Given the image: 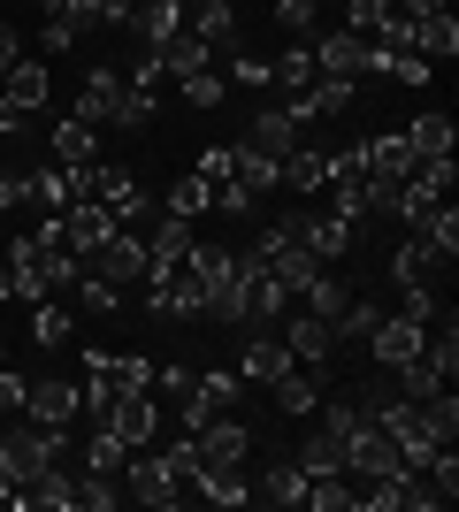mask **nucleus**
Segmentation results:
<instances>
[{
    "label": "nucleus",
    "instance_id": "6ab92c4d",
    "mask_svg": "<svg viewBox=\"0 0 459 512\" xmlns=\"http://www.w3.org/2000/svg\"><path fill=\"white\" fill-rule=\"evenodd\" d=\"M77 367H100L115 390H153V367L161 360H146V352H85Z\"/></svg>",
    "mask_w": 459,
    "mask_h": 512
},
{
    "label": "nucleus",
    "instance_id": "ddd939ff",
    "mask_svg": "<svg viewBox=\"0 0 459 512\" xmlns=\"http://www.w3.org/2000/svg\"><path fill=\"white\" fill-rule=\"evenodd\" d=\"M276 413H291V421H306V413L329 398V367H291V375H276Z\"/></svg>",
    "mask_w": 459,
    "mask_h": 512
},
{
    "label": "nucleus",
    "instance_id": "37998d69",
    "mask_svg": "<svg viewBox=\"0 0 459 512\" xmlns=\"http://www.w3.org/2000/svg\"><path fill=\"white\" fill-rule=\"evenodd\" d=\"M77 505H92V512L123 505V474H85V482H77Z\"/></svg>",
    "mask_w": 459,
    "mask_h": 512
},
{
    "label": "nucleus",
    "instance_id": "c9c22d12",
    "mask_svg": "<svg viewBox=\"0 0 459 512\" xmlns=\"http://www.w3.org/2000/svg\"><path fill=\"white\" fill-rule=\"evenodd\" d=\"M123 459H131V444H123L115 428H92V444H85V474H123Z\"/></svg>",
    "mask_w": 459,
    "mask_h": 512
},
{
    "label": "nucleus",
    "instance_id": "20e7f679",
    "mask_svg": "<svg viewBox=\"0 0 459 512\" xmlns=\"http://www.w3.org/2000/svg\"><path fill=\"white\" fill-rule=\"evenodd\" d=\"M314 69H322V77H383V46L368 39V31H345V23H337V31H322V39H314Z\"/></svg>",
    "mask_w": 459,
    "mask_h": 512
},
{
    "label": "nucleus",
    "instance_id": "ea45409f",
    "mask_svg": "<svg viewBox=\"0 0 459 512\" xmlns=\"http://www.w3.org/2000/svg\"><path fill=\"white\" fill-rule=\"evenodd\" d=\"M176 92H184V107H222V100H230V85H222V69H199V77H184Z\"/></svg>",
    "mask_w": 459,
    "mask_h": 512
},
{
    "label": "nucleus",
    "instance_id": "f03ea898",
    "mask_svg": "<svg viewBox=\"0 0 459 512\" xmlns=\"http://www.w3.org/2000/svg\"><path fill=\"white\" fill-rule=\"evenodd\" d=\"M54 459H62V428H39V421L31 428H0V474H8L16 490H31Z\"/></svg>",
    "mask_w": 459,
    "mask_h": 512
},
{
    "label": "nucleus",
    "instance_id": "09e8293b",
    "mask_svg": "<svg viewBox=\"0 0 459 512\" xmlns=\"http://www.w3.org/2000/svg\"><path fill=\"white\" fill-rule=\"evenodd\" d=\"M230 153H238V146H207V153H199V176L222 184V176H230Z\"/></svg>",
    "mask_w": 459,
    "mask_h": 512
},
{
    "label": "nucleus",
    "instance_id": "052dcab7",
    "mask_svg": "<svg viewBox=\"0 0 459 512\" xmlns=\"http://www.w3.org/2000/svg\"><path fill=\"white\" fill-rule=\"evenodd\" d=\"M337 8H345V0H337Z\"/></svg>",
    "mask_w": 459,
    "mask_h": 512
},
{
    "label": "nucleus",
    "instance_id": "f704fd0d",
    "mask_svg": "<svg viewBox=\"0 0 459 512\" xmlns=\"http://www.w3.org/2000/svg\"><path fill=\"white\" fill-rule=\"evenodd\" d=\"M398 383H406V398H421V406H429V398H444V390H452V375H444V367L421 352L414 367H398Z\"/></svg>",
    "mask_w": 459,
    "mask_h": 512
},
{
    "label": "nucleus",
    "instance_id": "2eb2a0df",
    "mask_svg": "<svg viewBox=\"0 0 459 512\" xmlns=\"http://www.w3.org/2000/svg\"><path fill=\"white\" fill-rule=\"evenodd\" d=\"M291 344L276 337V329H253V344H245V360H238V383H276V375H291Z\"/></svg>",
    "mask_w": 459,
    "mask_h": 512
},
{
    "label": "nucleus",
    "instance_id": "a18cd8bd",
    "mask_svg": "<svg viewBox=\"0 0 459 512\" xmlns=\"http://www.w3.org/2000/svg\"><path fill=\"white\" fill-rule=\"evenodd\" d=\"M391 16V0H345V31H368L375 39V23Z\"/></svg>",
    "mask_w": 459,
    "mask_h": 512
},
{
    "label": "nucleus",
    "instance_id": "bb28decb",
    "mask_svg": "<svg viewBox=\"0 0 459 512\" xmlns=\"http://www.w3.org/2000/svg\"><path fill=\"white\" fill-rule=\"evenodd\" d=\"M299 474L314 482V474H345V436H329V428H314L299 444Z\"/></svg>",
    "mask_w": 459,
    "mask_h": 512
},
{
    "label": "nucleus",
    "instance_id": "412c9836",
    "mask_svg": "<svg viewBox=\"0 0 459 512\" xmlns=\"http://www.w3.org/2000/svg\"><path fill=\"white\" fill-rule=\"evenodd\" d=\"M69 199H77V184H69V169H62V161H46V169H31V176H23V207L62 214Z\"/></svg>",
    "mask_w": 459,
    "mask_h": 512
},
{
    "label": "nucleus",
    "instance_id": "4c0bfd02",
    "mask_svg": "<svg viewBox=\"0 0 459 512\" xmlns=\"http://www.w3.org/2000/svg\"><path fill=\"white\" fill-rule=\"evenodd\" d=\"M352 299V291H345V283H337V276H329V268H322V276H314V283H306V291H299V306H306V314H337V306H345Z\"/></svg>",
    "mask_w": 459,
    "mask_h": 512
},
{
    "label": "nucleus",
    "instance_id": "603ef678",
    "mask_svg": "<svg viewBox=\"0 0 459 512\" xmlns=\"http://www.w3.org/2000/svg\"><path fill=\"white\" fill-rule=\"evenodd\" d=\"M16 207H23V176L0 169V214H16Z\"/></svg>",
    "mask_w": 459,
    "mask_h": 512
},
{
    "label": "nucleus",
    "instance_id": "6e6d98bb",
    "mask_svg": "<svg viewBox=\"0 0 459 512\" xmlns=\"http://www.w3.org/2000/svg\"><path fill=\"white\" fill-rule=\"evenodd\" d=\"M0 299H16V283H8V260H0Z\"/></svg>",
    "mask_w": 459,
    "mask_h": 512
},
{
    "label": "nucleus",
    "instance_id": "cd10ccee",
    "mask_svg": "<svg viewBox=\"0 0 459 512\" xmlns=\"http://www.w3.org/2000/svg\"><path fill=\"white\" fill-rule=\"evenodd\" d=\"M253 497H261V505H306V474H299V459L268 467L261 482H253Z\"/></svg>",
    "mask_w": 459,
    "mask_h": 512
},
{
    "label": "nucleus",
    "instance_id": "a19ab883",
    "mask_svg": "<svg viewBox=\"0 0 459 512\" xmlns=\"http://www.w3.org/2000/svg\"><path fill=\"white\" fill-rule=\"evenodd\" d=\"M184 245H192V222H176V214H161V222H153V237H146V253H153V260L184 253Z\"/></svg>",
    "mask_w": 459,
    "mask_h": 512
},
{
    "label": "nucleus",
    "instance_id": "423d86ee",
    "mask_svg": "<svg viewBox=\"0 0 459 512\" xmlns=\"http://www.w3.org/2000/svg\"><path fill=\"white\" fill-rule=\"evenodd\" d=\"M85 268H92L100 283H115V291H138V283L153 276V253H146V237H138V230H115L108 245L85 260Z\"/></svg>",
    "mask_w": 459,
    "mask_h": 512
},
{
    "label": "nucleus",
    "instance_id": "4be33fe9",
    "mask_svg": "<svg viewBox=\"0 0 459 512\" xmlns=\"http://www.w3.org/2000/svg\"><path fill=\"white\" fill-rule=\"evenodd\" d=\"M153 62L169 69V85H184V77H199V69L215 62V54H207V46H199V39H192V31H169V39L153 46Z\"/></svg>",
    "mask_w": 459,
    "mask_h": 512
},
{
    "label": "nucleus",
    "instance_id": "7ed1b4c3",
    "mask_svg": "<svg viewBox=\"0 0 459 512\" xmlns=\"http://www.w3.org/2000/svg\"><path fill=\"white\" fill-rule=\"evenodd\" d=\"M123 497H138V505H176V497H184V474L169 467L161 444H138L131 459H123Z\"/></svg>",
    "mask_w": 459,
    "mask_h": 512
},
{
    "label": "nucleus",
    "instance_id": "0eeeda50",
    "mask_svg": "<svg viewBox=\"0 0 459 512\" xmlns=\"http://www.w3.org/2000/svg\"><path fill=\"white\" fill-rule=\"evenodd\" d=\"M54 230H62V245H69L77 260H92L115 230H123V222H115V207H100V199H69V207L54 214Z\"/></svg>",
    "mask_w": 459,
    "mask_h": 512
},
{
    "label": "nucleus",
    "instance_id": "a211bd4d",
    "mask_svg": "<svg viewBox=\"0 0 459 512\" xmlns=\"http://www.w3.org/2000/svg\"><path fill=\"white\" fill-rule=\"evenodd\" d=\"M284 344H291V360H299V367H329V360H337V337H329L322 314H299L284 329Z\"/></svg>",
    "mask_w": 459,
    "mask_h": 512
},
{
    "label": "nucleus",
    "instance_id": "864d4df0",
    "mask_svg": "<svg viewBox=\"0 0 459 512\" xmlns=\"http://www.w3.org/2000/svg\"><path fill=\"white\" fill-rule=\"evenodd\" d=\"M16 130H23V107L8 100V92H0V138H16Z\"/></svg>",
    "mask_w": 459,
    "mask_h": 512
},
{
    "label": "nucleus",
    "instance_id": "6e6552de",
    "mask_svg": "<svg viewBox=\"0 0 459 512\" xmlns=\"http://www.w3.org/2000/svg\"><path fill=\"white\" fill-rule=\"evenodd\" d=\"M360 344H368V360H375V367H391V375H398V367H414V360H421L429 329H421V321H406V314H375V329H368Z\"/></svg>",
    "mask_w": 459,
    "mask_h": 512
},
{
    "label": "nucleus",
    "instance_id": "e433bc0d",
    "mask_svg": "<svg viewBox=\"0 0 459 512\" xmlns=\"http://www.w3.org/2000/svg\"><path fill=\"white\" fill-rule=\"evenodd\" d=\"M306 505L314 512H345L352 505V474H314V482H306Z\"/></svg>",
    "mask_w": 459,
    "mask_h": 512
},
{
    "label": "nucleus",
    "instance_id": "a878e982",
    "mask_svg": "<svg viewBox=\"0 0 459 512\" xmlns=\"http://www.w3.org/2000/svg\"><path fill=\"white\" fill-rule=\"evenodd\" d=\"M192 482H199V497H207V505H245V497H253L245 467H192Z\"/></svg>",
    "mask_w": 459,
    "mask_h": 512
},
{
    "label": "nucleus",
    "instance_id": "8fccbe9b",
    "mask_svg": "<svg viewBox=\"0 0 459 512\" xmlns=\"http://www.w3.org/2000/svg\"><path fill=\"white\" fill-rule=\"evenodd\" d=\"M85 8H92V23H131L138 0H85Z\"/></svg>",
    "mask_w": 459,
    "mask_h": 512
},
{
    "label": "nucleus",
    "instance_id": "de8ad7c7",
    "mask_svg": "<svg viewBox=\"0 0 459 512\" xmlns=\"http://www.w3.org/2000/svg\"><path fill=\"white\" fill-rule=\"evenodd\" d=\"M23 390H31V383H23L16 367H0V421H8V413H23Z\"/></svg>",
    "mask_w": 459,
    "mask_h": 512
},
{
    "label": "nucleus",
    "instance_id": "4d7b16f0",
    "mask_svg": "<svg viewBox=\"0 0 459 512\" xmlns=\"http://www.w3.org/2000/svg\"><path fill=\"white\" fill-rule=\"evenodd\" d=\"M31 8H39V16H46V8H62V0H31Z\"/></svg>",
    "mask_w": 459,
    "mask_h": 512
},
{
    "label": "nucleus",
    "instance_id": "5701e85b",
    "mask_svg": "<svg viewBox=\"0 0 459 512\" xmlns=\"http://www.w3.org/2000/svg\"><path fill=\"white\" fill-rule=\"evenodd\" d=\"M314 77H322V69H314V39H291L284 54L268 62V85H284V92H306Z\"/></svg>",
    "mask_w": 459,
    "mask_h": 512
},
{
    "label": "nucleus",
    "instance_id": "5fc2aeb1",
    "mask_svg": "<svg viewBox=\"0 0 459 512\" xmlns=\"http://www.w3.org/2000/svg\"><path fill=\"white\" fill-rule=\"evenodd\" d=\"M0 505H16V512H23V490L8 482V474H0Z\"/></svg>",
    "mask_w": 459,
    "mask_h": 512
},
{
    "label": "nucleus",
    "instance_id": "7c9ffc66",
    "mask_svg": "<svg viewBox=\"0 0 459 512\" xmlns=\"http://www.w3.org/2000/svg\"><path fill=\"white\" fill-rule=\"evenodd\" d=\"M23 505H54V512H69V505H77V474H62V459H54V467H46L39 482L23 490Z\"/></svg>",
    "mask_w": 459,
    "mask_h": 512
},
{
    "label": "nucleus",
    "instance_id": "79ce46f5",
    "mask_svg": "<svg viewBox=\"0 0 459 512\" xmlns=\"http://www.w3.org/2000/svg\"><path fill=\"white\" fill-rule=\"evenodd\" d=\"M222 85L261 92V85H268V62H261V54H245V46H230V69H222Z\"/></svg>",
    "mask_w": 459,
    "mask_h": 512
},
{
    "label": "nucleus",
    "instance_id": "c03bdc74",
    "mask_svg": "<svg viewBox=\"0 0 459 512\" xmlns=\"http://www.w3.org/2000/svg\"><path fill=\"white\" fill-rule=\"evenodd\" d=\"M314 16H322V0H276V23L291 39H314Z\"/></svg>",
    "mask_w": 459,
    "mask_h": 512
},
{
    "label": "nucleus",
    "instance_id": "72a5a7b5",
    "mask_svg": "<svg viewBox=\"0 0 459 512\" xmlns=\"http://www.w3.org/2000/svg\"><path fill=\"white\" fill-rule=\"evenodd\" d=\"M383 77H391V85H429V77H437V62H429V54H414V46H383Z\"/></svg>",
    "mask_w": 459,
    "mask_h": 512
},
{
    "label": "nucleus",
    "instance_id": "c85d7f7f",
    "mask_svg": "<svg viewBox=\"0 0 459 512\" xmlns=\"http://www.w3.org/2000/svg\"><path fill=\"white\" fill-rule=\"evenodd\" d=\"M161 214H176V222H199V214H215V184L192 169V176H184V184L169 192V207H161Z\"/></svg>",
    "mask_w": 459,
    "mask_h": 512
},
{
    "label": "nucleus",
    "instance_id": "393cba45",
    "mask_svg": "<svg viewBox=\"0 0 459 512\" xmlns=\"http://www.w3.org/2000/svg\"><path fill=\"white\" fill-rule=\"evenodd\" d=\"M414 54H429V62H452V54H459V23H452V8H437V16H414Z\"/></svg>",
    "mask_w": 459,
    "mask_h": 512
},
{
    "label": "nucleus",
    "instance_id": "3c124183",
    "mask_svg": "<svg viewBox=\"0 0 459 512\" xmlns=\"http://www.w3.org/2000/svg\"><path fill=\"white\" fill-rule=\"evenodd\" d=\"M23 54H31V46H23V31H16V23H0V69L23 62Z\"/></svg>",
    "mask_w": 459,
    "mask_h": 512
},
{
    "label": "nucleus",
    "instance_id": "39448f33",
    "mask_svg": "<svg viewBox=\"0 0 459 512\" xmlns=\"http://www.w3.org/2000/svg\"><path fill=\"white\" fill-rule=\"evenodd\" d=\"M284 230L299 237V245L322 260V268H337V260L352 253V222H345V214H329V207H299V214H284Z\"/></svg>",
    "mask_w": 459,
    "mask_h": 512
},
{
    "label": "nucleus",
    "instance_id": "bf43d9fd",
    "mask_svg": "<svg viewBox=\"0 0 459 512\" xmlns=\"http://www.w3.org/2000/svg\"><path fill=\"white\" fill-rule=\"evenodd\" d=\"M0 360H8V344H0Z\"/></svg>",
    "mask_w": 459,
    "mask_h": 512
},
{
    "label": "nucleus",
    "instance_id": "f257e3e1",
    "mask_svg": "<svg viewBox=\"0 0 459 512\" xmlns=\"http://www.w3.org/2000/svg\"><path fill=\"white\" fill-rule=\"evenodd\" d=\"M77 123H123V130H138V123H153V100L146 92H131V77H123V69L115 62H100L85 77V92H77Z\"/></svg>",
    "mask_w": 459,
    "mask_h": 512
},
{
    "label": "nucleus",
    "instance_id": "aec40b11",
    "mask_svg": "<svg viewBox=\"0 0 459 512\" xmlns=\"http://www.w3.org/2000/svg\"><path fill=\"white\" fill-rule=\"evenodd\" d=\"M123 31H131L138 46H161V39H169V31H184V0H138Z\"/></svg>",
    "mask_w": 459,
    "mask_h": 512
},
{
    "label": "nucleus",
    "instance_id": "b1692460",
    "mask_svg": "<svg viewBox=\"0 0 459 512\" xmlns=\"http://www.w3.org/2000/svg\"><path fill=\"white\" fill-rule=\"evenodd\" d=\"M46 92H54L46 62H31V54H23V62H8V100H16L23 115H39V107H46Z\"/></svg>",
    "mask_w": 459,
    "mask_h": 512
},
{
    "label": "nucleus",
    "instance_id": "f8f14e48",
    "mask_svg": "<svg viewBox=\"0 0 459 512\" xmlns=\"http://www.w3.org/2000/svg\"><path fill=\"white\" fill-rule=\"evenodd\" d=\"M192 444H199V467H245L253 436H245V421H238V413H215L207 428H192Z\"/></svg>",
    "mask_w": 459,
    "mask_h": 512
},
{
    "label": "nucleus",
    "instance_id": "dca6fc26",
    "mask_svg": "<svg viewBox=\"0 0 459 512\" xmlns=\"http://www.w3.org/2000/svg\"><path fill=\"white\" fill-rule=\"evenodd\" d=\"M398 138H406L414 161H444V153H459V123H452V115H414Z\"/></svg>",
    "mask_w": 459,
    "mask_h": 512
},
{
    "label": "nucleus",
    "instance_id": "f3484780",
    "mask_svg": "<svg viewBox=\"0 0 459 512\" xmlns=\"http://www.w3.org/2000/svg\"><path fill=\"white\" fill-rule=\"evenodd\" d=\"M238 146L268 153V161H284V153L299 146V123H291L284 107H261V115H253V123H245V138H238Z\"/></svg>",
    "mask_w": 459,
    "mask_h": 512
},
{
    "label": "nucleus",
    "instance_id": "2f4dec72",
    "mask_svg": "<svg viewBox=\"0 0 459 512\" xmlns=\"http://www.w3.org/2000/svg\"><path fill=\"white\" fill-rule=\"evenodd\" d=\"M54 161H62V169H85V161H100V146H92V123H77V115H69V123L54 130Z\"/></svg>",
    "mask_w": 459,
    "mask_h": 512
},
{
    "label": "nucleus",
    "instance_id": "58836bf2",
    "mask_svg": "<svg viewBox=\"0 0 459 512\" xmlns=\"http://www.w3.org/2000/svg\"><path fill=\"white\" fill-rule=\"evenodd\" d=\"M77 299H85V314H123V291H115V283H100L92 268H77Z\"/></svg>",
    "mask_w": 459,
    "mask_h": 512
},
{
    "label": "nucleus",
    "instance_id": "49530a36",
    "mask_svg": "<svg viewBox=\"0 0 459 512\" xmlns=\"http://www.w3.org/2000/svg\"><path fill=\"white\" fill-rule=\"evenodd\" d=\"M398 314H406V321H421V329H429V321L444 314V299H437V291H398Z\"/></svg>",
    "mask_w": 459,
    "mask_h": 512
},
{
    "label": "nucleus",
    "instance_id": "9d476101",
    "mask_svg": "<svg viewBox=\"0 0 459 512\" xmlns=\"http://www.w3.org/2000/svg\"><path fill=\"white\" fill-rule=\"evenodd\" d=\"M437 276H452V260H444L421 230H406V245L391 253V283L398 291H437Z\"/></svg>",
    "mask_w": 459,
    "mask_h": 512
},
{
    "label": "nucleus",
    "instance_id": "4468645a",
    "mask_svg": "<svg viewBox=\"0 0 459 512\" xmlns=\"http://www.w3.org/2000/svg\"><path fill=\"white\" fill-rule=\"evenodd\" d=\"M77 413H85V406H77V383H62V375L23 390V421H39V428H69Z\"/></svg>",
    "mask_w": 459,
    "mask_h": 512
},
{
    "label": "nucleus",
    "instance_id": "473e14b6",
    "mask_svg": "<svg viewBox=\"0 0 459 512\" xmlns=\"http://www.w3.org/2000/svg\"><path fill=\"white\" fill-rule=\"evenodd\" d=\"M31 337H39L46 352H62V344L77 337V314H69V306H54V299H39V314H31Z\"/></svg>",
    "mask_w": 459,
    "mask_h": 512
},
{
    "label": "nucleus",
    "instance_id": "c756f323",
    "mask_svg": "<svg viewBox=\"0 0 459 512\" xmlns=\"http://www.w3.org/2000/svg\"><path fill=\"white\" fill-rule=\"evenodd\" d=\"M276 184H291V192H322V153H306V146H291L284 161H276Z\"/></svg>",
    "mask_w": 459,
    "mask_h": 512
},
{
    "label": "nucleus",
    "instance_id": "1a4fd4ad",
    "mask_svg": "<svg viewBox=\"0 0 459 512\" xmlns=\"http://www.w3.org/2000/svg\"><path fill=\"white\" fill-rule=\"evenodd\" d=\"M238 375H222V367H215V375H192V390H184V398H176V428H207V421H215V413H230V406H238Z\"/></svg>",
    "mask_w": 459,
    "mask_h": 512
},
{
    "label": "nucleus",
    "instance_id": "9b49d317",
    "mask_svg": "<svg viewBox=\"0 0 459 512\" xmlns=\"http://www.w3.org/2000/svg\"><path fill=\"white\" fill-rule=\"evenodd\" d=\"M100 428H115L131 451L153 444V436H161V406H153V390H115V406L100 413Z\"/></svg>",
    "mask_w": 459,
    "mask_h": 512
},
{
    "label": "nucleus",
    "instance_id": "13d9d810",
    "mask_svg": "<svg viewBox=\"0 0 459 512\" xmlns=\"http://www.w3.org/2000/svg\"><path fill=\"white\" fill-rule=\"evenodd\" d=\"M0 92H8V69H0Z\"/></svg>",
    "mask_w": 459,
    "mask_h": 512
}]
</instances>
